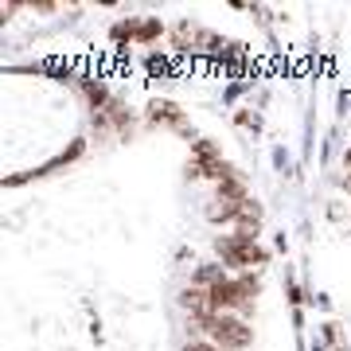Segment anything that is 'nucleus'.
Wrapping results in <instances>:
<instances>
[{
	"instance_id": "f257e3e1",
	"label": "nucleus",
	"mask_w": 351,
	"mask_h": 351,
	"mask_svg": "<svg viewBox=\"0 0 351 351\" xmlns=\"http://www.w3.org/2000/svg\"><path fill=\"white\" fill-rule=\"evenodd\" d=\"M215 254H219L223 265L239 269V274H250V269L269 262V254H265L254 239H242V234H219V239H215Z\"/></svg>"
},
{
	"instance_id": "ddd939ff",
	"label": "nucleus",
	"mask_w": 351,
	"mask_h": 351,
	"mask_svg": "<svg viewBox=\"0 0 351 351\" xmlns=\"http://www.w3.org/2000/svg\"><path fill=\"white\" fill-rule=\"evenodd\" d=\"M234 281H239L242 301H246V304H254V301H258V293H262V281H258V274H254V269H250V274H239Z\"/></svg>"
},
{
	"instance_id": "dca6fc26",
	"label": "nucleus",
	"mask_w": 351,
	"mask_h": 351,
	"mask_svg": "<svg viewBox=\"0 0 351 351\" xmlns=\"http://www.w3.org/2000/svg\"><path fill=\"white\" fill-rule=\"evenodd\" d=\"M343 164H348V172H351V149H348V152H343Z\"/></svg>"
},
{
	"instance_id": "9d476101",
	"label": "nucleus",
	"mask_w": 351,
	"mask_h": 351,
	"mask_svg": "<svg viewBox=\"0 0 351 351\" xmlns=\"http://www.w3.org/2000/svg\"><path fill=\"white\" fill-rule=\"evenodd\" d=\"M223 262H203L195 274H191V285H203V289H211L215 281H223Z\"/></svg>"
},
{
	"instance_id": "7ed1b4c3",
	"label": "nucleus",
	"mask_w": 351,
	"mask_h": 351,
	"mask_svg": "<svg viewBox=\"0 0 351 351\" xmlns=\"http://www.w3.org/2000/svg\"><path fill=\"white\" fill-rule=\"evenodd\" d=\"M149 121L188 133V125H184V110H180L176 101H168V98H152V101H149ZM188 137H191V133H188Z\"/></svg>"
},
{
	"instance_id": "4468645a",
	"label": "nucleus",
	"mask_w": 351,
	"mask_h": 351,
	"mask_svg": "<svg viewBox=\"0 0 351 351\" xmlns=\"http://www.w3.org/2000/svg\"><path fill=\"white\" fill-rule=\"evenodd\" d=\"M184 351H219L211 343V339H188V343H184Z\"/></svg>"
},
{
	"instance_id": "9b49d317",
	"label": "nucleus",
	"mask_w": 351,
	"mask_h": 351,
	"mask_svg": "<svg viewBox=\"0 0 351 351\" xmlns=\"http://www.w3.org/2000/svg\"><path fill=\"white\" fill-rule=\"evenodd\" d=\"M164 36V24H160V16H145L137 27V43L141 47H149V43H156V39Z\"/></svg>"
},
{
	"instance_id": "1a4fd4ad",
	"label": "nucleus",
	"mask_w": 351,
	"mask_h": 351,
	"mask_svg": "<svg viewBox=\"0 0 351 351\" xmlns=\"http://www.w3.org/2000/svg\"><path fill=\"white\" fill-rule=\"evenodd\" d=\"M137 27H141V20H117V24L110 27V39L113 43H121V47H129V43H137Z\"/></svg>"
},
{
	"instance_id": "39448f33",
	"label": "nucleus",
	"mask_w": 351,
	"mask_h": 351,
	"mask_svg": "<svg viewBox=\"0 0 351 351\" xmlns=\"http://www.w3.org/2000/svg\"><path fill=\"white\" fill-rule=\"evenodd\" d=\"M101 113H106V121L113 125V133H117L121 141H129V137H133V129H137V121H133V113H129V110H125V106H121L117 98L110 101V110H101Z\"/></svg>"
},
{
	"instance_id": "2eb2a0df",
	"label": "nucleus",
	"mask_w": 351,
	"mask_h": 351,
	"mask_svg": "<svg viewBox=\"0 0 351 351\" xmlns=\"http://www.w3.org/2000/svg\"><path fill=\"white\" fill-rule=\"evenodd\" d=\"M149 71H152V75H164V71H168V59H160V55H149Z\"/></svg>"
},
{
	"instance_id": "f03ea898",
	"label": "nucleus",
	"mask_w": 351,
	"mask_h": 351,
	"mask_svg": "<svg viewBox=\"0 0 351 351\" xmlns=\"http://www.w3.org/2000/svg\"><path fill=\"white\" fill-rule=\"evenodd\" d=\"M250 339H254V328L246 324L242 316H234V313L215 316L211 343H215L219 351H242V348H250Z\"/></svg>"
},
{
	"instance_id": "f8f14e48",
	"label": "nucleus",
	"mask_w": 351,
	"mask_h": 351,
	"mask_svg": "<svg viewBox=\"0 0 351 351\" xmlns=\"http://www.w3.org/2000/svg\"><path fill=\"white\" fill-rule=\"evenodd\" d=\"M242 211H246V203H226V199H219V207H211V223H239Z\"/></svg>"
},
{
	"instance_id": "423d86ee",
	"label": "nucleus",
	"mask_w": 351,
	"mask_h": 351,
	"mask_svg": "<svg viewBox=\"0 0 351 351\" xmlns=\"http://www.w3.org/2000/svg\"><path fill=\"white\" fill-rule=\"evenodd\" d=\"M180 308H184V313H211V293H207V289L203 285H184L180 289Z\"/></svg>"
},
{
	"instance_id": "0eeeda50",
	"label": "nucleus",
	"mask_w": 351,
	"mask_h": 351,
	"mask_svg": "<svg viewBox=\"0 0 351 351\" xmlns=\"http://www.w3.org/2000/svg\"><path fill=\"white\" fill-rule=\"evenodd\" d=\"M215 195L226 203H246L250 199V191H246V180L242 176H230V180H223V184H215Z\"/></svg>"
},
{
	"instance_id": "6e6552de",
	"label": "nucleus",
	"mask_w": 351,
	"mask_h": 351,
	"mask_svg": "<svg viewBox=\"0 0 351 351\" xmlns=\"http://www.w3.org/2000/svg\"><path fill=\"white\" fill-rule=\"evenodd\" d=\"M199 32L203 27H191L188 20H180V24L172 27V47L176 51H191L195 43H199Z\"/></svg>"
},
{
	"instance_id": "20e7f679",
	"label": "nucleus",
	"mask_w": 351,
	"mask_h": 351,
	"mask_svg": "<svg viewBox=\"0 0 351 351\" xmlns=\"http://www.w3.org/2000/svg\"><path fill=\"white\" fill-rule=\"evenodd\" d=\"M78 90H82V98L90 101V110L101 113V110H110V86L101 82V78H78Z\"/></svg>"
}]
</instances>
